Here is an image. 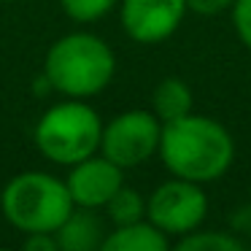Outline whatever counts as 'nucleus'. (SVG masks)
Returning <instances> with one entry per match:
<instances>
[{"mask_svg":"<svg viewBox=\"0 0 251 251\" xmlns=\"http://www.w3.org/2000/svg\"><path fill=\"white\" fill-rule=\"evenodd\" d=\"M159 157L176 178L208 184L229 170L235 159V143L224 125L208 116L186 114L162 125Z\"/></svg>","mask_w":251,"mask_h":251,"instance_id":"1","label":"nucleus"},{"mask_svg":"<svg viewBox=\"0 0 251 251\" xmlns=\"http://www.w3.org/2000/svg\"><path fill=\"white\" fill-rule=\"evenodd\" d=\"M3 216L19 232H54L73 211L68 184L57 176L27 170L14 176L0 195Z\"/></svg>","mask_w":251,"mask_h":251,"instance_id":"3","label":"nucleus"},{"mask_svg":"<svg viewBox=\"0 0 251 251\" xmlns=\"http://www.w3.org/2000/svg\"><path fill=\"white\" fill-rule=\"evenodd\" d=\"M116 57L103 38L92 33L62 35L46 54L44 76L51 89L65 98L84 100L100 95L111 84Z\"/></svg>","mask_w":251,"mask_h":251,"instance_id":"2","label":"nucleus"},{"mask_svg":"<svg viewBox=\"0 0 251 251\" xmlns=\"http://www.w3.org/2000/svg\"><path fill=\"white\" fill-rule=\"evenodd\" d=\"M60 6L73 22H98L116 6V0H60Z\"/></svg>","mask_w":251,"mask_h":251,"instance_id":"14","label":"nucleus"},{"mask_svg":"<svg viewBox=\"0 0 251 251\" xmlns=\"http://www.w3.org/2000/svg\"><path fill=\"white\" fill-rule=\"evenodd\" d=\"M60 251H98L103 243V222L92 213V208L71 211V216L54 229Z\"/></svg>","mask_w":251,"mask_h":251,"instance_id":"9","label":"nucleus"},{"mask_svg":"<svg viewBox=\"0 0 251 251\" xmlns=\"http://www.w3.org/2000/svg\"><path fill=\"white\" fill-rule=\"evenodd\" d=\"M208 213V197L200 184L173 178L159 184L146 200V219L165 235H189Z\"/></svg>","mask_w":251,"mask_h":251,"instance_id":"6","label":"nucleus"},{"mask_svg":"<svg viewBox=\"0 0 251 251\" xmlns=\"http://www.w3.org/2000/svg\"><path fill=\"white\" fill-rule=\"evenodd\" d=\"M232 25L238 38L251 49V0H235L232 3Z\"/></svg>","mask_w":251,"mask_h":251,"instance_id":"15","label":"nucleus"},{"mask_svg":"<svg viewBox=\"0 0 251 251\" xmlns=\"http://www.w3.org/2000/svg\"><path fill=\"white\" fill-rule=\"evenodd\" d=\"M22 251H60L54 232H27Z\"/></svg>","mask_w":251,"mask_h":251,"instance_id":"17","label":"nucleus"},{"mask_svg":"<svg viewBox=\"0 0 251 251\" xmlns=\"http://www.w3.org/2000/svg\"><path fill=\"white\" fill-rule=\"evenodd\" d=\"M103 208L108 211V219L116 227L143 222V216H146V200H143L135 189H130V186H125V184L114 192V197H111Z\"/></svg>","mask_w":251,"mask_h":251,"instance_id":"12","label":"nucleus"},{"mask_svg":"<svg viewBox=\"0 0 251 251\" xmlns=\"http://www.w3.org/2000/svg\"><path fill=\"white\" fill-rule=\"evenodd\" d=\"M235 0H186V8L200 17H216V14L232 8Z\"/></svg>","mask_w":251,"mask_h":251,"instance_id":"16","label":"nucleus"},{"mask_svg":"<svg viewBox=\"0 0 251 251\" xmlns=\"http://www.w3.org/2000/svg\"><path fill=\"white\" fill-rule=\"evenodd\" d=\"M151 103H154V116L162 125L165 122H173V119H181V116L192 114V89L181 78H165L154 89Z\"/></svg>","mask_w":251,"mask_h":251,"instance_id":"11","label":"nucleus"},{"mask_svg":"<svg viewBox=\"0 0 251 251\" xmlns=\"http://www.w3.org/2000/svg\"><path fill=\"white\" fill-rule=\"evenodd\" d=\"M98 251H170V246L168 235L151 222H135L116 227L111 235H105Z\"/></svg>","mask_w":251,"mask_h":251,"instance_id":"10","label":"nucleus"},{"mask_svg":"<svg viewBox=\"0 0 251 251\" xmlns=\"http://www.w3.org/2000/svg\"><path fill=\"white\" fill-rule=\"evenodd\" d=\"M159 135L162 122L154 116V111H125L103 127L100 151L122 170L138 168L159 151Z\"/></svg>","mask_w":251,"mask_h":251,"instance_id":"5","label":"nucleus"},{"mask_svg":"<svg viewBox=\"0 0 251 251\" xmlns=\"http://www.w3.org/2000/svg\"><path fill=\"white\" fill-rule=\"evenodd\" d=\"M103 125L95 108L81 100L57 103L41 116L35 127V146L57 165H76L100 149Z\"/></svg>","mask_w":251,"mask_h":251,"instance_id":"4","label":"nucleus"},{"mask_svg":"<svg viewBox=\"0 0 251 251\" xmlns=\"http://www.w3.org/2000/svg\"><path fill=\"white\" fill-rule=\"evenodd\" d=\"M0 251H11V249H0Z\"/></svg>","mask_w":251,"mask_h":251,"instance_id":"18","label":"nucleus"},{"mask_svg":"<svg viewBox=\"0 0 251 251\" xmlns=\"http://www.w3.org/2000/svg\"><path fill=\"white\" fill-rule=\"evenodd\" d=\"M68 176V192L73 197V205L78 208H103L122 186V168L105 157H87L81 162L71 165Z\"/></svg>","mask_w":251,"mask_h":251,"instance_id":"8","label":"nucleus"},{"mask_svg":"<svg viewBox=\"0 0 251 251\" xmlns=\"http://www.w3.org/2000/svg\"><path fill=\"white\" fill-rule=\"evenodd\" d=\"M170 251H246V246L224 232H189Z\"/></svg>","mask_w":251,"mask_h":251,"instance_id":"13","label":"nucleus"},{"mask_svg":"<svg viewBox=\"0 0 251 251\" xmlns=\"http://www.w3.org/2000/svg\"><path fill=\"white\" fill-rule=\"evenodd\" d=\"M186 0H122V27L138 44H159L178 30Z\"/></svg>","mask_w":251,"mask_h":251,"instance_id":"7","label":"nucleus"}]
</instances>
